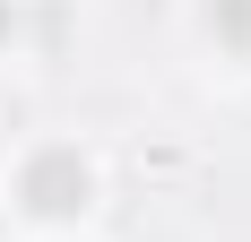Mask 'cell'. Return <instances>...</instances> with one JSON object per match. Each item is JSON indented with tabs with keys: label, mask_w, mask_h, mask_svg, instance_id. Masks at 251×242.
<instances>
[{
	"label": "cell",
	"mask_w": 251,
	"mask_h": 242,
	"mask_svg": "<svg viewBox=\"0 0 251 242\" xmlns=\"http://www.w3.org/2000/svg\"><path fill=\"white\" fill-rule=\"evenodd\" d=\"M26 208H35V217H70V208H87V165H78L70 147H44V156H35V165H26Z\"/></svg>",
	"instance_id": "obj_1"
},
{
	"label": "cell",
	"mask_w": 251,
	"mask_h": 242,
	"mask_svg": "<svg viewBox=\"0 0 251 242\" xmlns=\"http://www.w3.org/2000/svg\"><path fill=\"white\" fill-rule=\"evenodd\" d=\"M217 35L234 52H251V0H217Z\"/></svg>",
	"instance_id": "obj_2"
}]
</instances>
